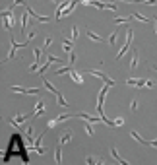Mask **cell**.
I'll use <instances>...</instances> for the list:
<instances>
[{
  "label": "cell",
  "instance_id": "39",
  "mask_svg": "<svg viewBox=\"0 0 157 165\" xmlns=\"http://www.w3.org/2000/svg\"><path fill=\"white\" fill-rule=\"evenodd\" d=\"M148 4H153V6H157V0H146Z\"/></svg>",
  "mask_w": 157,
  "mask_h": 165
},
{
  "label": "cell",
  "instance_id": "22",
  "mask_svg": "<svg viewBox=\"0 0 157 165\" xmlns=\"http://www.w3.org/2000/svg\"><path fill=\"white\" fill-rule=\"evenodd\" d=\"M70 76H72V80H74L76 84H83V78H82V74H80V72H76L74 68H72V72H70Z\"/></svg>",
  "mask_w": 157,
  "mask_h": 165
},
{
  "label": "cell",
  "instance_id": "16",
  "mask_svg": "<svg viewBox=\"0 0 157 165\" xmlns=\"http://www.w3.org/2000/svg\"><path fill=\"white\" fill-rule=\"evenodd\" d=\"M43 113H45V101L41 99V101L35 105V113H33V117H41Z\"/></svg>",
  "mask_w": 157,
  "mask_h": 165
},
{
  "label": "cell",
  "instance_id": "40",
  "mask_svg": "<svg viewBox=\"0 0 157 165\" xmlns=\"http://www.w3.org/2000/svg\"><path fill=\"white\" fill-rule=\"evenodd\" d=\"M151 70H153V72H155V74H157V66H155V64H151Z\"/></svg>",
  "mask_w": 157,
  "mask_h": 165
},
{
  "label": "cell",
  "instance_id": "4",
  "mask_svg": "<svg viewBox=\"0 0 157 165\" xmlns=\"http://www.w3.org/2000/svg\"><path fill=\"white\" fill-rule=\"evenodd\" d=\"M2 18H4V25L12 29L14 25V6H10V10H2Z\"/></svg>",
  "mask_w": 157,
  "mask_h": 165
},
{
  "label": "cell",
  "instance_id": "8",
  "mask_svg": "<svg viewBox=\"0 0 157 165\" xmlns=\"http://www.w3.org/2000/svg\"><path fill=\"white\" fill-rule=\"evenodd\" d=\"M74 117V115H70V113H64V115H58L56 118H51L49 121V128H54L56 124H60V123H64V121H70V118Z\"/></svg>",
  "mask_w": 157,
  "mask_h": 165
},
{
  "label": "cell",
  "instance_id": "5",
  "mask_svg": "<svg viewBox=\"0 0 157 165\" xmlns=\"http://www.w3.org/2000/svg\"><path fill=\"white\" fill-rule=\"evenodd\" d=\"M130 136L134 138L138 144H142V146H151V148H157V140H143L142 136H140V132H136V130H132L130 132Z\"/></svg>",
  "mask_w": 157,
  "mask_h": 165
},
{
  "label": "cell",
  "instance_id": "14",
  "mask_svg": "<svg viewBox=\"0 0 157 165\" xmlns=\"http://www.w3.org/2000/svg\"><path fill=\"white\" fill-rule=\"evenodd\" d=\"M78 117L80 118H83V121H87V123H99V121H103L101 117H91V115H87V113H78Z\"/></svg>",
  "mask_w": 157,
  "mask_h": 165
},
{
  "label": "cell",
  "instance_id": "23",
  "mask_svg": "<svg viewBox=\"0 0 157 165\" xmlns=\"http://www.w3.org/2000/svg\"><path fill=\"white\" fill-rule=\"evenodd\" d=\"M43 84H45V88H47V90H49V91H51V93H58V90H56V88H54V85H52L51 84V82H49V80H47V78H43Z\"/></svg>",
  "mask_w": 157,
  "mask_h": 165
},
{
  "label": "cell",
  "instance_id": "20",
  "mask_svg": "<svg viewBox=\"0 0 157 165\" xmlns=\"http://www.w3.org/2000/svg\"><path fill=\"white\" fill-rule=\"evenodd\" d=\"M72 138H74V134H72V132H64V134H62V136H60V146H64V144H68L70 140H72Z\"/></svg>",
  "mask_w": 157,
  "mask_h": 165
},
{
  "label": "cell",
  "instance_id": "9",
  "mask_svg": "<svg viewBox=\"0 0 157 165\" xmlns=\"http://www.w3.org/2000/svg\"><path fill=\"white\" fill-rule=\"evenodd\" d=\"M10 45H12V49H10V52H8V58H14V57H16V51L25 47V43H18L14 37H12V35H10Z\"/></svg>",
  "mask_w": 157,
  "mask_h": 165
},
{
  "label": "cell",
  "instance_id": "18",
  "mask_svg": "<svg viewBox=\"0 0 157 165\" xmlns=\"http://www.w3.org/2000/svg\"><path fill=\"white\" fill-rule=\"evenodd\" d=\"M111 156H113V159H115V161H118V163H122V165H128V161H126V159H122V157L118 156L116 148H111Z\"/></svg>",
  "mask_w": 157,
  "mask_h": 165
},
{
  "label": "cell",
  "instance_id": "7",
  "mask_svg": "<svg viewBox=\"0 0 157 165\" xmlns=\"http://www.w3.org/2000/svg\"><path fill=\"white\" fill-rule=\"evenodd\" d=\"M126 85H136V88H153V82L151 80H132V78H128V80H126Z\"/></svg>",
  "mask_w": 157,
  "mask_h": 165
},
{
  "label": "cell",
  "instance_id": "35",
  "mask_svg": "<svg viewBox=\"0 0 157 165\" xmlns=\"http://www.w3.org/2000/svg\"><path fill=\"white\" fill-rule=\"evenodd\" d=\"M136 109H138V101H136V99H134V101H130V111L134 113Z\"/></svg>",
  "mask_w": 157,
  "mask_h": 165
},
{
  "label": "cell",
  "instance_id": "25",
  "mask_svg": "<svg viewBox=\"0 0 157 165\" xmlns=\"http://www.w3.org/2000/svg\"><path fill=\"white\" fill-rule=\"evenodd\" d=\"M27 16H25V12H23V14H22V33H23V35H25V27H27Z\"/></svg>",
  "mask_w": 157,
  "mask_h": 165
},
{
  "label": "cell",
  "instance_id": "11",
  "mask_svg": "<svg viewBox=\"0 0 157 165\" xmlns=\"http://www.w3.org/2000/svg\"><path fill=\"white\" fill-rule=\"evenodd\" d=\"M87 74H91V76H97V78H101L105 84H109V85H115V80H111L107 74H103V72H99V70H87Z\"/></svg>",
  "mask_w": 157,
  "mask_h": 165
},
{
  "label": "cell",
  "instance_id": "15",
  "mask_svg": "<svg viewBox=\"0 0 157 165\" xmlns=\"http://www.w3.org/2000/svg\"><path fill=\"white\" fill-rule=\"evenodd\" d=\"M62 49H64V51L70 55V52L74 51V41H70V39H66V37H64V39H62Z\"/></svg>",
  "mask_w": 157,
  "mask_h": 165
},
{
  "label": "cell",
  "instance_id": "13",
  "mask_svg": "<svg viewBox=\"0 0 157 165\" xmlns=\"http://www.w3.org/2000/svg\"><path fill=\"white\" fill-rule=\"evenodd\" d=\"M85 35H87V39H89V41H93V43H105V39H103L101 35H97L95 31H89V29H87Z\"/></svg>",
  "mask_w": 157,
  "mask_h": 165
},
{
  "label": "cell",
  "instance_id": "30",
  "mask_svg": "<svg viewBox=\"0 0 157 165\" xmlns=\"http://www.w3.org/2000/svg\"><path fill=\"white\" fill-rule=\"evenodd\" d=\"M128 19H132V16H128V18H118V16H116V18H115V24H126Z\"/></svg>",
  "mask_w": 157,
  "mask_h": 165
},
{
  "label": "cell",
  "instance_id": "10",
  "mask_svg": "<svg viewBox=\"0 0 157 165\" xmlns=\"http://www.w3.org/2000/svg\"><path fill=\"white\" fill-rule=\"evenodd\" d=\"M25 12H27L29 16H33V18L37 19V22H41V24H49V22H52V18H49V16H39L37 12H33V10L29 8L27 4H25Z\"/></svg>",
  "mask_w": 157,
  "mask_h": 165
},
{
  "label": "cell",
  "instance_id": "1",
  "mask_svg": "<svg viewBox=\"0 0 157 165\" xmlns=\"http://www.w3.org/2000/svg\"><path fill=\"white\" fill-rule=\"evenodd\" d=\"M109 88H111L109 84H107V85H103V90L99 91V95H97V115L103 118V123H105L107 126H116V124H115V121L107 118V117H105V113H103V103H105V97H107V91H109Z\"/></svg>",
  "mask_w": 157,
  "mask_h": 165
},
{
  "label": "cell",
  "instance_id": "26",
  "mask_svg": "<svg viewBox=\"0 0 157 165\" xmlns=\"http://www.w3.org/2000/svg\"><path fill=\"white\" fill-rule=\"evenodd\" d=\"M60 148H62V146L58 144V146H56V150H54V161H56V163H62V157H60Z\"/></svg>",
  "mask_w": 157,
  "mask_h": 165
},
{
  "label": "cell",
  "instance_id": "33",
  "mask_svg": "<svg viewBox=\"0 0 157 165\" xmlns=\"http://www.w3.org/2000/svg\"><path fill=\"white\" fill-rule=\"evenodd\" d=\"M51 43H52V37H47L45 39V45H43V51H47V49L51 47Z\"/></svg>",
  "mask_w": 157,
  "mask_h": 165
},
{
  "label": "cell",
  "instance_id": "29",
  "mask_svg": "<svg viewBox=\"0 0 157 165\" xmlns=\"http://www.w3.org/2000/svg\"><path fill=\"white\" fill-rule=\"evenodd\" d=\"M78 35H80V27H78V25H74V27H72V41H76Z\"/></svg>",
  "mask_w": 157,
  "mask_h": 165
},
{
  "label": "cell",
  "instance_id": "24",
  "mask_svg": "<svg viewBox=\"0 0 157 165\" xmlns=\"http://www.w3.org/2000/svg\"><path fill=\"white\" fill-rule=\"evenodd\" d=\"M132 18L140 19V22H143V24H149V22H153V19H155V18H146V16H142V14H132Z\"/></svg>",
  "mask_w": 157,
  "mask_h": 165
},
{
  "label": "cell",
  "instance_id": "36",
  "mask_svg": "<svg viewBox=\"0 0 157 165\" xmlns=\"http://www.w3.org/2000/svg\"><path fill=\"white\" fill-rule=\"evenodd\" d=\"M33 57H35V62H39V57H41V52H39V49H33Z\"/></svg>",
  "mask_w": 157,
  "mask_h": 165
},
{
  "label": "cell",
  "instance_id": "3",
  "mask_svg": "<svg viewBox=\"0 0 157 165\" xmlns=\"http://www.w3.org/2000/svg\"><path fill=\"white\" fill-rule=\"evenodd\" d=\"M132 35H134V29H132V27H128V29H126V43H124V47H122V49L118 51L116 58H122V57L126 55V51H128V49L132 47Z\"/></svg>",
  "mask_w": 157,
  "mask_h": 165
},
{
  "label": "cell",
  "instance_id": "28",
  "mask_svg": "<svg viewBox=\"0 0 157 165\" xmlns=\"http://www.w3.org/2000/svg\"><path fill=\"white\" fill-rule=\"evenodd\" d=\"M91 124H93V123H89V124H87V121H85V124H83V126H85V132H87L89 136H93V134H95V130H93Z\"/></svg>",
  "mask_w": 157,
  "mask_h": 165
},
{
  "label": "cell",
  "instance_id": "37",
  "mask_svg": "<svg viewBox=\"0 0 157 165\" xmlns=\"http://www.w3.org/2000/svg\"><path fill=\"white\" fill-rule=\"evenodd\" d=\"M115 124H116V126H120V124H124V118H122V117L115 118Z\"/></svg>",
  "mask_w": 157,
  "mask_h": 165
},
{
  "label": "cell",
  "instance_id": "34",
  "mask_svg": "<svg viewBox=\"0 0 157 165\" xmlns=\"http://www.w3.org/2000/svg\"><path fill=\"white\" fill-rule=\"evenodd\" d=\"M85 161H87V163H89V165H95V163H103V161H99V159H95V157H87V159H85Z\"/></svg>",
  "mask_w": 157,
  "mask_h": 165
},
{
  "label": "cell",
  "instance_id": "27",
  "mask_svg": "<svg viewBox=\"0 0 157 165\" xmlns=\"http://www.w3.org/2000/svg\"><path fill=\"white\" fill-rule=\"evenodd\" d=\"M107 43H109L111 47H115V45H116V31H113V33H111V37L107 39Z\"/></svg>",
  "mask_w": 157,
  "mask_h": 165
},
{
  "label": "cell",
  "instance_id": "17",
  "mask_svg": "<svg viewBox=\"0 0 157 165\" xmlns=\"http://www.w3.org/2000/svg\"><path fill=\"white\" fill-rule=\"evenodd\" d=\"M138 57H140L138 49H134V51H132V58H130V68H132V70L138 66Z\"/></svg>",
  "mask_w": 157,
  "mask_h": 165
},
{
  "label": "cell",
  "instance_id": "21",
  "mask_svg": "<svg viewBox=\"0 0 157 165\" xmlns=\"http://www.w3.org/2000/svg\"><path fill=\"white\" fill-rule=\"evenodd\" d=\"M47 60L51 62H54V64H62V62H68V60H64V58H60V57H54V55H47Z\"/></svg>",
  "mask_w": 157,
  "mask_h": 165
},
{
  "label": "cell",
  "instance_id": "31",
  "mask_svg": "<svg viewBox=\"0 0 157 165\" xmlns=\"http://www.w3.org/2000/svg\"><path fill=\"white\" fill-rule=\"evenodd\" d=\"M41 68H39V62H33L31 66H29V72H39Z\"/></svg>",
  "mask_w": 157,
  "mask_h": 165
},
{
  "label": "cell",
  "instance_id": "41",
  "mask_svg": "<svg viewBox=\"0 0 157 165\" xmlns=\"http://www.w3.org/2000/svg\"><path fill=\"white\" fill-rule=\"evenodd\" d=\"M51 2H54V4H56V2H58V0H51Z\"/></svg>",
  "mask_w": 157,
  "mask_h": 165
},
{
  "label": "cell",
  "instance_id": "19",
  "mask_svg": "<svg viewBox=\"0 0 157 165\" xmlns=\"http://www.w3.org/2000/svg\"><path fill=\"white\" fill-rule=\"evenodd\" d=\"M56 101H58V107H62V109H68V107H70V105H68V101L64 99V95L60 93V91L56 93Z\"/></svg>",
  "mask_w": 157,
  "mask_h": 165
},
{
  "label": "cell",
  "instance_id": "6",
  "mask_svg": "<svg viewBox=\"0 0 157 165\" xmlns=\"http://www.w3.org/2000/svg\"><path fill=\"white\" fill-rule=\"evenodd\" d=\"M12 91H18V93H25V95L41 93V90H39V88H22V85H12Z\"/></svg>",
  "mask_w": 157,
  "mask_h": 165
},
{
  "label": "cell",
  "instance_id": "38",
  "mask_svg": "<svg viewBox=\"0 0 157 165\" xmlns=\"http://www.w3.org/2000/svg\"><path fill=\"white\" fill-rule=\"evenodd\" d=\"M18 4H25V0H14V6H18Z\"/></svg>",
  "mask_w": 157,
  "mask_h": 165
},
{
  "label": "cell",
  "instance_id": "32",
  "mask_svg": "<svg viewBox=\"0 0 157 165\" xmlns=\"http://www.w3.org/2000/svg\"><path fill=\"white\" fill-rule=\"evenodd\" d=\"M49 66H51V62H45V64L41 66V70H39V76H41V74H45V72L49 70Z\"/></svg>",
  "mask_w": 157,
  "mask_h": 165
},
{
  "label": "cell",
  "instance_id": "12",
  "mask_svg": "<svg viewBox=\"0 0 157 165\" xmlns=\"http://www.w3.org/2000/svg\"><path fill=\"white\" fill-rule=\"evenodd\" d=\"M27 121V115H16V117L10 118V124H14V126H19V124H23Z\"/></svg>",
  "mask_w": 157,
  "mask_h": 165
},
{
  "label": "cell",
  "instance_id": "2",
  "mask_svg": "<svg viewBox=\"0 0 157 165\" xmlns=\"http://www.w3.org/2000/svg\"><path fill=\"white\" fill-rule=\"evenodd\" d=\"M82 4H91L99 10H111V12H116V4L113 2H99V0H80Z\"/></svg>",
  "mask_w": 157,
  "mask_h": 165
}]
</instances>
